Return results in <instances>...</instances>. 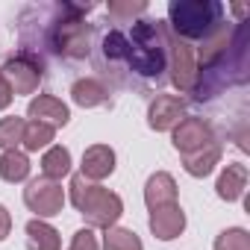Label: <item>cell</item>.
Here are the masks:
<instances>
[{"mask_svg": "<svg viewBox=\"0 0 250 250\" xmlns=\"http://www.w3.org/2000/svg\"><path fill=\"white\" fill-rule=\"evenodd\" d=\"M127 39V50H124V65L121 71H130L142 80L150 83H165V71H168V39L171 30L165 21H147L139 18L133 21L130 30H124Z\"/></svg>", "mask_w": 250, "mask_h": 250, "instance_id": "2", "label": "cell"}, {"mask_svg": "<svg viewBox=\"0 0 250 250\" xmlns=\"http://www.w3.org/2000/svg\"><path fill=\"white\" fill-rule=\"evenodd\" d=\"M91 6L83 3H33L21 9L18 30H21V50L53 53L59 59H85L94 47V27L85 21Z\"/></svg>", "mask_w": 250, "mask_h": 250, "instance_id": "1", "label": "cell"}, {"mask_svg": "<svg viewBox=\"0 0 250 250\" xmlns=\"http://www.w3.org/2000/svg\"><path fill=\"white\" fill-rule=\"evenodd\" d=\"M68 174H71V150L62 147V145H50L42 156V177L59 183Z\"/></svg>", "mask_w": 250, "mask_h": 250, "instance_id": "17", "label": "cell"}, {"mask_svg": "<svg viewBox=\"0 0 250 250\" xmlns=\"http://www.w3.org/2000/svg\"><path fill=\"white\" fill-rule=\"evenodd\" d=\"M244 188H247V168H244L241 162L224 165V171H221V177H218V183H215L218 197L227 200V203H232V200H238V197L244 194Z\"/></svg>", "mask_w": 250, "mask_h": 250, "instance_id": "14", "label": "cell"}, {"mask_svg": "<svg viewBox=\"0 0 250 250\" xmlns=\"http://www.w3.org/2000/svg\"><path fill=\"white\" fill-rule=\"evenodd\" d=\"M0 77L9 83L12 94H36L39 83L44 80V59H39L36 53L18 50L0 65Z\"/></svg>", "mask_w": 250, "mask_h": 250, "instance_id": "5", "label": "cell"}, {"mask_svg": "<svg viewBox=\"0 0 250 250\" xmlns=\"http://www.w3.org/2000/svg\"><path fill=\"white\" fill-rule=\"evenodd\" d=\"M83 177L88 183H100L106 177H112L115 171V150L109 145H91L85 153H83Z\"/></svg>", "mask_w": 250, "mask_h": 250, "instance_id": "12", "label": "cell"}, {"mask_svg": "<svg viewBox=\"0 0 250 250\" xmlns=\"http://www.w3.org/2000/svg\"><path fill=\"white\" fill-rule=\"evenodd\" d=\"M30 177V159L24 150H3L0 153V180L3 183H24Z\"/></svg>", "mask_w": 250, "mask_h": 250, "instance_id": "19", "label": "cell"}, {"mask_svg": "<svg viewBox=\"0 0 250 250\" xmlns=\"http://www.w3.org/2000/svg\"><path fill=\"white\" fill-rule=\"evenodd\" d=\"M171 142L180 150V156H188V153H197L200 147H206L209 142H215V130L209 121L188 115L171 130Z\"/></svg>", "mask_w": 250, "mask_h": 250, "instance_id": "8", "label": "cell"}, {"mask_svg": "<svg viewBox=\"0 0 250 250\" xmlns=\"http://www.w3.org/2000/svg\"><path fill=\"white\" fill-rule=\"evenodd\" d=\"M24 203H27L30 212H36L39 221L53 218V215H59L62 206H65V188H62L59 183L47 180V177H36V180H30L27 188H24Z\"/></svg>", "mask_w": 250, "mask_h": 250, "instance_id": "6", "label": "cell"}, {"mask_svg": "<svg viewBox=\"0 0 250 250\" xmlns=\"http://www.w3.org/2000/svg\"><path fill=\"white\" fill-rule=\"evenodd\" d=\"M229 27L221 0H171L168 3V30L183 42H212Z\"/></svg>", "mask_w": 250, "mask_h": 250, "instance_id": "3", "label": "cell"}, {"mask_svg": "<svg viewBox=\"0 0 250 250\" xmlns=\"http://www.w3.org/2000/svg\"><path fill=\"white\" fill-rule=\"evenodd\" d=\"M147 224H150V232H153L156 238L171 241V238L183 235V229H186V212H183L180 203H168V206L153 209Z\"/></svg>", "mask_w": 250, "mask_h": 250, "instance_id": "11", "label": "cell"}, {"mask_svg": "<svg viewBox=\"0 0 250 250\" xmlns=\"http://www.w3.org/2000/svg\"><path fill=\"white\" fill-rule=\"evenodd\" d=\"M212 250H250V232L244 227H229L215 238Z\"/></svg>", "mask_w": 250, "mask_h": 250, "instance_id": "24", "label": "cell"}, {"mask_svg": "<svg viewBox=\"0 0 250 250\" xmlns=\"http://www.w3.org/2000/svg\"><path fill=\"white\" fill-rule=\"evenodd\" d=\"M24 118H0V150H18L21 139H24Z\"/></svg>", "mask_w": 250, "mask_h": 250, "instance_id": "23", "label": "cell"}, {"mask_svg": "<svg viewBox=\"0 0 250 250\" xmlns=\"http://www.w3.org/2000/svg\"><path fill=\"white\" fill-rule=\"evenodd\" d=\"M168 71H171L174 88L188 94L194 85V77H197V56H194V47L188 42L177 39L174 33L168 39Z\"/></svg>", "mask_w": 250, "mask_h": 250, "instance_id": "7", "label": "cell"}, {"mask_svg": "<svg viewBox=\"0 0 250 250\" xmlns=\"http://www.w3.org/2000/svg\"><path fill=\"white\" fill-rule=\"evenodd\" d=\"M218 162H221V142H218V139L209 142L206 147H200L197 153L183 156V168H186V174H191V177H209Z\"/></svg>", "mask_w": 250, "mask_h": 250, "instance_id": "15", "label": "cell"}, {"mask_svg": "<svg viewBox=\"0 0 250 250\" xmlns=\"http://www.w3.org/2000/svg\"><path fill=\"white\" fill-rule=\"evenodd\" d=\"M53 136H56V130L53 127H47V124H39V121H27L24 124V139H21V145L27 147V150H42V147H50V142H53Z\"/></svg>", "mask_w": 250, "mask_h": 250, "instance_id": "21", "label": "cell"}, {"mask_svg": "<svg viewBox=\"0 0 250 250\" xmlns=\"http://www.w3.org/2000/svg\"><path fill=\"white\" fill-rule=\"evenodd\" d=\"M103 250H145V244L133 229L109 227L103 229Z\"/></svg>", "mask_w": 250, "mask_h": 250, "instance_id": "20", "label": "cell"}, {"mask_svg": "<svg viewBox=\"0 0 250 250\" xmlns=\"http://www.w3.org/2000/svg\"><path fill=\"white\" fill-rule=\"evenodd\" d=\"M71 203L85 218L88 229H109L124 215V200L115 191L97 183H88L83 174L71 177Z\"/></svg>", "mask_w": 250, "mask_h": 250, "instance_id": "4", "label": "cell"}, {"mask_svg": "<svg viewBox=\"0 0 250 250\" xmlns=\"http://www.w3.org/2000/svg\"><path fill=\"white\" fill-rule=\"evenodd\" d=\"M68 250H100V244H97V235L85 227V229H77V232H74Z\"/></svg>", "mask_w": 250, "mask_h": 250, "instance_id": "25", "label": "cell"}, {"mask_svg": "<svg viewBox=\"0 0 250 250\" xmlns=\"http://www.w3.org/2000/svg\"><path fill=\"white\" fill-rule=\"evenodd\" d=\"M27 247L30 250H62V238L47 221L33 218L27 224Z\"/></svg>", "mask_w": 250, "mask_h": 250, "instance_id": "18", "label": "cell"}, {"mask_svg": "<svg viewBox=\"0 0 250 250\" xmlns=\"http://www.w3.org/2000/svg\"><path fill=\"white\" fill-rule=\"evenodd\" d=\"M71 100L83 109H91V106H100V103L109 100V88L94 77H80L71 85Z\"/></svg>", "mask_w": 250, "mask_h": 250, "instance_id": "16", "label": "cell"}, {"mask_svg": "<svg viewBox=\"0 0 250 250\" xmlns=\"http://www.w3.org/2000/svg\"><path fill=\"white\" fill-rule=\"evenodd\" d=\"M27 118L30 121H39V124H47V127L56 130V127H65V124L71 121V109L59 97H53V94H39V97L30 100Z\"/></svg>", "mask_w": 250, "mask_h": 250, "instance_id": "10", "label": "cell"}, {"mask_svg": "<svg viewBox=\"0 0 250 250\" xmlns=\"http://www.w3.org/2000/svg\"><path fill=\"white\" fill-rule=\"evenodd\" d=\"M145 203L147 209H159V206H168V203H177V183L168 171H156L147 177L145 183Z\"/></svg>", "mask_w": 250, "mask_h": 250, "instance_id": "13", "label": "cell"}, {"mask_svg": "<svg viewBox=\"0 0 250 250\" xmlns=\"http://www.w3.org/2000/svg\"><path fill=\"white\" fill-rule=\"evenodd\" d=\"M12 97H15V94H12V88H9V83H6L3 77H0V109H6V106L12 103Z\"/></svg>", "mask_w": 250, "mask_h": 250, "instance_id": "27", "label": "cell"}, {"mask_svg": "<svg viewBox=\"0 0 250 250\" xmlns=\"http://www.w3.org/2000/svg\"><path fill=\"white\" fill-rule=\"evenodd\" d=\"M147 12L145 0H112L109 3V18L115 24H133Z\"/></svg>", "mask_w": 250, "mask_h": 250, "instance_id": "22", "label": "cell"}, {"mask_svg": "<svg viewBox=\"0 0 250 250\" xmlns=\"http://www.w3.org/2000/svg\"><path fill=\"white\" fill-rule=\"evenodd\" d=\"M186 118V100L177 94H156L147 106V124L156 133H168Z\"/></svg>", "mask_w": 250, "mask_h": 250, "instance_id": "9", "label": "cell"}, {"mask_svg": "<svg viewBox=\"0 0 250 250\" xmlns=\"http://www.w3.org/2000/svg\"><path fill=\"white\" fill-rule=\"evenodd\" d=\"M9 229H12V215H9V209L3 203H0V241L9 235Z\"/></svg>", "mask_w": 250, "mask_h": 250, "instance_id": "26", "label": "cell"}]
</instances>
